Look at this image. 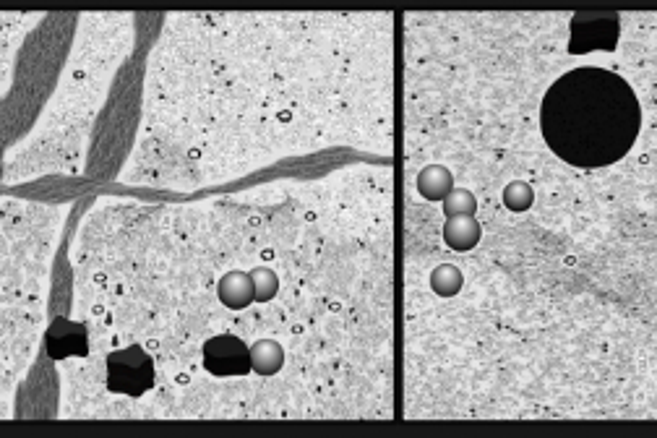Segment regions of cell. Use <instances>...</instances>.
I'll use <instances>...</instances> for the list:
<instances>
[{
  "label": "cell",
  "instance_id": "cell-1",
  "mask_svg": "<svg viewBox=\"0 0 657 438\" xmlns=\"http://www.w3.org/2000/svg\"><path fill=\"white\" fill-rule=\"evenodd\" d=\"M642 105L629 81L608 68L564 73L543 97L540 131L558 160L579 170L616 165L637 144Z\"/></svg>",
  "mask_w": 657,
  "mask_h": 438
},
{
  "label": "cell",
  "instance_id": "cell-2",
  "mask_svg": "<svg viewBox=\"0 0 657 438\" xmlns=\"http://www.w3.org/2000/svg\"><path fill=\"white\" fill-rule=\"evenodd\" d=\"M107 386L110 392L141 397L154 386V363L141 347H126L107 358Z\"/></svg>",
  "mask_w": 657,
  "mask_h": 438
},
{
  "label": "cell",
  "instance_id": "cell-3",
  "mask_svg": "<svg viewBox=\"0 0 657 438\" xmlns=\"http://www.w3.org/2000/svg\"><path fill=\"white\" fill-rule=\"evenodd\" d=\"M618 34H621V21L616 16H574L571 19V40L569 53L571 55H587V53H611L618 45Z\"/></svg>",
  "mask_w": 657,
  "mask_h": 438
},
{
  "label": "cell",
  "instance_id": "cell-4",
  "mask_svg": "<svg viewBox=\"0 0 657 438\" xmlns=\"http://www.w3.org/2000/svg\"><path fill=\"white\" fill-rule=\"evenodd\" d=\"M204 368L214 376H246L253 371L251 347L235 334H219L204 345Z\"/></svg>",
  "mask_w": 657,
  "mask_h": 438
},
{
  "label": "cell",
  "instance_id": "cell-5",
  "mask_svg": "<svg viewBox=\"0 0 657 438\" xmlns=\"http://www.w3.org/2000/svg\"><path fill=\"white\" fill-rule=\"evenodd\" d=\"M50 355L68 358V355H87V326L76 321H55L47 332Z\"/></svg>",
  "mask_w": 657,
  "mask_h": 438
},
{
  "label": "cell",
  "instance_id": "cell-6",
  "mask_svg": "<svg viewBox=\"0 0 657 438\" xmlns=\"http://www.w3.org/2000/svg\"><path fill=\"white\" fill-rule=\"evenodd\" d=\"M219 303L233 311L248 308L256 300V287H253L251 274L246 272H227L225 277L217 282Z\"/></svg>",
  "mask_w": 657,
  "mask_h": 438
},
{
  "label": "cell",
  "instance_id": "cell-7",
  "mask_svg": "<svg viewBox=\"0 0 657 438\" xmlns=\"http://www.w3.org/2000/svg\"><path fill=\"white\" fill-rule=\"evenodd\" d=\"M480 235H483V230H480V222L475 217L446 219L444 243L452 248V251L457 253L472 251V248L480 243Z\"/></svg>",
  "mask_w": 657,
  "mask_h": 438
},
{
  "label": "cell",
  "instance_id": "cell-8",
  "mask_svg": "<svg viewBox=\"0 0 657 438\" xmlns=\"http://www.w3.org/2000/svg\"><path fill=\"white\" fill-rule=\"evenodd\" d=\"M454 191V175L444 165H428L418 173V193L425 201H444Z\"/></svg>",
  "mask_w": 657,
  "mask_h": 438
},
{
  "label": "cell",
  "instance_id": "cell-9",
  "mask_svg": "<svg viewBox=\"0 0 657 438\" xmlns=\"http://www.w3.org/2000/svg\"><path fill=\"white\" fill-rule=\"evenodd\" d=\"M251 363L253 371L261 373V376H274L285 365V350L274 339H261L251 347Z\"/></svg>",
  "mask_w": 657,
  "mask_h": 438
},
{
  "label": "cell",
  "instance_id": "cell-10",
  "mask_svg": "<svg viewBox=\"0 0 657 438\" xmlns=\"http://www.w3.org/2000/svg\"><path fill=\"white\" fill-rule=\"evenodd\" d=\"M428 285L441 298H454L462 290V285H465V274L459 272L454 264H441L431 272V282Z\"/></svg>",
  "mask_w": 657,
  "mask_h": 438
},
{
  "label": "cell",
  "instance_id": "cell-11",
  "mask_svg": "<svg viewBox=\"0 0 657 438\" xmlns=\"http://www.w3.org/2000/svg\"><path fill=\"white\" fill-rule=\"evenodd\" d=\"M441 206H444L446 219L475 217V212H478V199H475L467 188H454V191L441 201Z\"/></svg>",
  "mask_w": 657,
  "mask_h": 438
},
{
  "label": "cell",
  "instance_id": "cell-12",
  "mask_svg": "<svg viewBox=\"0 0 657 438\" xmlns=\"http://www.w3.org/2000/svg\"><path fill=\"white\" fill-rule=\"evenodd\" d=\"M532 201H535V193H532V188L527 186L525 180H514V183H509V186L504 188V204L511 212H527Z\"/></svg>",
  "mask_w": 657,
  "mask_h": 438
},
{
  "label": "cell",
  "instance_id": "cell-13",
  "mask_svg": "<svg viewBox=\"0 0 657 438\" xmlns=\"http://www.w3.org/2000/svg\"><path fill=\"white\" fill-rule=\"evenodd\" d=\"M253 287H256V300L259 303H269L279 292V277L269 269V266H259L251 272Z\"/></svg>",
  "mask_w": 657,
  "mask_h": 438
}]
</instances>
